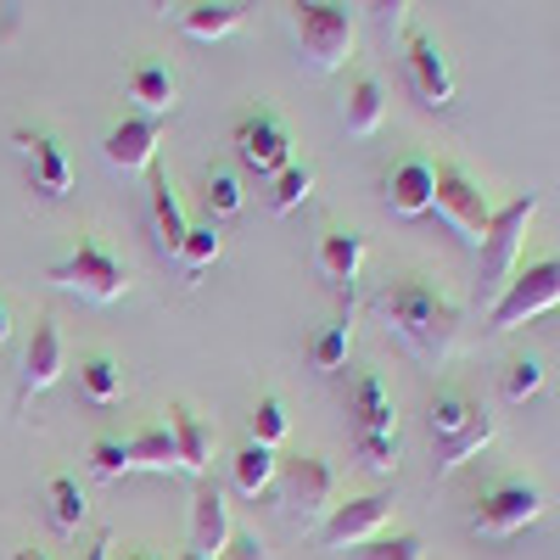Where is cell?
Masks as SVG:
<instances>
[{
    "instance_id": "cell-1",
    "label": "cell",
    "mask_w": 560,
    "mask_h": 560,
    "mask_svg": "<svg viewBox=\"0 0 560 560\" xmlns=\"http://www.w3.org/2000/svg\"><path fill=\"white\" fill-rule=\"evenodd\" d=\"M376 314L387 319V331H398L420 359H448L459 342V303L432 287L427 275H404L376 298Z\"/></svg>"
},
{
    "instance_id": "cell-2",
    "label": "cell",
    "mask_w": 560,
    "mask_h": 560,
    "mask_svg": "<svg viewBox=\"0 0 560 560\" xmlns=\"http://www.w3.org/2000/svg\"><path fill=\"white\" fill-rule=\"evenodd\" d=\"M432 438H438V477H454L477 448L493 443V409L465 387H443L432 398Z\"/></svg>"
},
{
    "instance_id": "cell-3",
    "label": "cell",
    "mask_w": 560,
    "mask_h": 560,
    "mask_svg": "<svg viewBox=\"0 0 560 560\" xmlns=\"http://www.w3.org/2000/svg\"><path fill=\"white\" fill-rule=\"evenodd\" d=\"M292 34H298V51L314 73H337L353 51V12L337 7V0H298Z\"/></svg>"
},
{
    "instance_id": "cell-4",
    "label": "cell",
    "mask_w": 560,
    "mask_h": 560,
    "mask_svg": "<svg viewBox=\"0 0 560 560\" xmlns=\"http://www.w3.org/2000/svg\"><path fill=\"white\" fill-rule=\"evenodd\" d=\"M45 280H57L62 292H79V298H90V303H118V298L129 292V269H124L96 236H79V247H73L62 264L45 269Z\"/></svg>"
},
{
    "instance_id": "cell-5",
    "label": "cell",
    "mask_w": 560,
    "mask_h": 560,
    "mask_svg": "<svg viewBox=\"0 0 560 560\" xmlns=\"http://www.w3.org/2000/svg\"><path fill=\"white\" fill-rule=\"evenodd\" d=\"M555 303H560V253L510 275V287L488 308V331H516V325H527L533 314H544Z\"/></svg>"
},
{
    "instance_id": "cell-6",
    "label": "cell",
    "mask_w": 560,
    "mask_h": 560,
    "mask_svg": "<svg viewBox=\"0 0 560 560\" xmlns=\"http://www.w3.org/2000/svg\"><path fill=\"white\" fill-rule=\"evenodd\" d=\"M275 482H280V504H287V516L303 522V527L325 522L337 510V471H331V459H319V454L287 459L275 471Z\"/></svg>"
},
{
    "instance_id": "cell-7",
    "label": "cell",
    "mask_w": 560,
    "mask_h": 560,
    "mask_svg": "<svg viewBox=\"0 0 560 560\" xmlns=\"http://www.w3.org/2000/svg\"><path fill=\"white\" fill-rule=\"evenodd\" d=\"M533 213H538V191L493 208V224H488V236H482V275H488L493 292H504L510 275H516V258H522V242H527Z\"/></svg>"
},
{
    "instance_id": "cell-8",
    "label": "cell",
    "mask_w": 560,
    "mask_h": 560,
    "mask_svg": "<svg viewBox=\"0 0 560 560\" xmlns=\"http://www.w3.org/2000/svg\"><path fill=\"white\" fill-rule=\"evenodd\" d=\"M432 179H438V191H432V208L459 230L471 247H482V236H488V224H493V208H488V197H482V185L465 174V168H454V163H438L432 168Z\"/></svg>"
},
{
    "instance_id": "cell-9",
    "label": "cell",
    "mask_w": 560,
    "mask_h": 560,
    "mask_svg": "<svg viewBox=\"0 0 560 560\" xmlns=\"http://www.w3.org/2000/svg\"><path fill=\"white\" fill-rule=\"evenodd\" d=\"M544 510H549L544 488H533V482H493V488L477 499V510H471V527H477L482 538H510V533L533 527Z\"/></svg>"
},
{
    "instance_id": "cell-10",
    "label": "cell",
    "mask_w": 560,
    "mask_h": 560,
    "mask_svg": "<svg viewBox=\"0 0 560 560\" xmlns=\"http://www.w3.org/2000/svg\"><path fill=\"white\" fill-rule=\"evenodd\" d=\"M236 158L253 168V174H280V168H292V135L287 124H280L275 113H242L236 118Z\"/></svg>"
},
{
    "instance_id": "cell-11",
    "label": "cell",
    "mask_w": 560,
    "mask_h": 560,
    "mask_svg": "<svg viewBox=\"0 0 560 560\" xmlns=\"http://www.w3.org/2000/svg\"><path fill=\"white\" fill-rule=\"evenodd\" d=\"M387 516H393V499H382V493L348 499V504H337L331 516L319 522V544H325V549H342V544L359 549V544H370V538H382Z\"/></svg>"
},
{
    "instance_id": "cell-12",
    "label": "cell",
    "mask_w": 560,
    "mask_h": 560,
    "mask_svg": "<svg viewBox=\"0 0 560 560\" xmlns=\"http://www.w3.org/2000/svg\"><path fill=\"white\" fill-rule=\"evenodd\" d=\"M102 158L118 168V174H135V168H152L158 163V118H124L102 135Z\"/></svg>"
},
{
    "instance_id": "cell-13",
    "label": "cell",
    "mask_w": 560,
    "mask_h": 560,
    "mask_svg": "<svg viewBox=\"0 0 560 560\" xmlns=\"http://www.w3.org/2000/svg\"><path fill=\"white\" fill-rule=\"evenodd\" d=\"M409 84L427 107H448L454 102V73H448V57L443 45L427 39V34H409Z\"/></svg>"
},
{
    "instance_id": "cell-14",
    "label": "cell",
    "mask_w": 560,
    "mask_h": 560,
    "mask_svg": "<svg viewBox=\"0 0 560 560\" xmlns=\"http://www.w3.org/2000/svg\"><path fill=\"white\" fill-rule=\"evenodd\" d=\"M62 364H68L62 331H57V319L45 314V319L34 325L28 348H23V398H28V393H45V387H51V382L62 376Z\"/></svg>"
},
{
    "instance_id": "cell-15",
    "label": "cell",
    "mask_w": 560,
    "mask_h": 560,
    "mask_svg": "<svg viewBox=\"0 0 560 560\" xmlns=\"http://www.w3.org/2000/svg\"><path fill=\"white\" fill-rule=\"evenodd\" d=\"M432 191H438V179H432V163H427V158L393 163V174H387V208H393L398 219L432 213Z\"/></svg>"
},
{
    "instance_id": "cell-16",
    "label": "cell",
    "mask_w": 560,
    "mask_h": 560,
    "mask_svg": "<svg viewBox=\"0 0 560 560\" xmlns=\"http://www.w3.org/2000/svg\"><path fill=\"white\" fill-rule=\"evenodd\" d=\"M230 504H224V493L213 488V482H202L197 488V504H191V549L197 555H208V560H219V549H230Z\"/></svg>"
},
{
    "instance_id": "cell-17",
    "label": "cell",
    "mask_w": 560,
    "mask_h": 560,
    "mask_svg": "<svg viewBox=\"0 0 560 560\" xmlns=\"http://www.w3.org/2000/svg\"><path fill=\"white\" fill-rule=\"evenodd\" d=\"M168 438H174V454H179V471L202 477L208 471V454H213V427L191 409V404H174L168 409Z\"/></svg>"
},
{
    "instance_id": "cell-18",
    "label": "cell",
    "mask_w": 560,
    "mask_h": 560,
    "mask_svg": "<svg viewBox=\"0 0 560 560\" xmlns=\"http://www.w3.org/2000/svg\"><path fill=\"white\" fill-rule=\"evenodd\" d=\"M18 147H23V158H28V168H34V185L45 197H68V185H73V168H68V158H62V147L51 135H28V129H18Z\"/></svg>"
},
{
    "instance_id": "cell-19",
    "label": "cell",
    "mask_w": 560,
    "mask_h": 560,
    "mask_svg": "<svg viewBox=\"0 0 560 560\" xmlns=\"http://www.w3.org/2000/svg\"><path fill=\"white\" fill-rule=\"evenodd\" d=\"M348 415L359 420V432H398L393 398H387V387H382V376H376V370H359V376H353Z\"/></svg>"
},
{
    "instance_id": "cell-20",
    "label": "cell",
    "mask_w": 560,
    "mask_h": 560,
    "mask_svg": "<svg viewBox=\"0 0 560 560\" xmlns=\"http://www.w3.org/2000/svg\"><path fill=\"white\" fill-rule=\"evenodd\" d=\"M174 96H179L174 68H163V62H140V68L129 73V102L140 107V118H168V113H174Z\"/></svg>"
},
{
    "instance_id": "cell-21",
    "label": "cell",
    "mask_w": 560,
    "mask_h": 560,
    "mask_svg": "<svg viewBox=\"0 0 560 560\" xmlns=\"http://www.w3.org/2000/svg\"><path fill=\"white\" fill-rule=\"evenodd\" d=\"M314 264H319V275L331 280V287H353L359 269H364V236L359 230H331V236L319 242Z\"/></svg>"
},
{
    "instance_id": "cell-22",
    "label": "cell",
    "mask_w": 560,
    "mask_h": 560,
    "mask_svg": "<svg viewBox=\"0 0 560 560\" xmlns=\"http://www.w3.org/2000/svg\"><path fill=\"white\" fill-rule=\"evenodd\" d=\"M382 113H387V90L376 73H353L348 84V102H342V124L348 135H376L382 129Z\"/></svg>"
},
{
    "instance_id": "cell-23",
    "label": "cell",
    "mask_w": 560,
    "mask_h": 560,
    "mask_svg": "<svg viewBox=\"0 0 560 560\" xmlns=\"http://www.w3.org/2000/svg\"><path fill=\"white\" fill-rule=\"evenodd\" d=\"M247 23V7H230V0H202V7H185L179 12V28L191 39H224Z\"/></svg>"
},
{
    "instance_id": "cell-24",
    "label": "cell",
    "mask_w": 560,
    "mask_h": 560,
    "mask_svg": "<svg viewBox=\"0 0 560 560\" xmlns=\"http://www.w3.org/2000/svg\"><path fill=\"white\" fill-rule=\"evenodd\" d=\"M152 224H158L163 253H179V242H185V213H179V197H174L168 168H158V163H152Z\"/></svg>"
},
{
    "instance_id": "cell-25",
    "label": "cell",
    "mask_w": 560,
    "mask_h": 560,
    "mask_svg": "<svg viewBox=\"0 0 560 560\" xmlns=\"http://www.w3.org/2000/svg\"><path fill=\"white\" fill-rule=\"evenodd\" d=\"M124 448H129V471H179V454H174L168 427H147V432H135Z\"/></svg>"
},
{
    "instance_id": "cell-26",
    "label": "cell",
    "mask_w": 560,
    "mask_h": 560,
    "mask_svg": "<svg viewBox=\"0 0 560 560\" xmlns=\"http://www.w3.org/2000/svg\"><path fill=\"white\" fill-rule=\"evenodd\" d=\"M275 448H264V443H247V448H236V459H230V477H236V493H264L269 482H275Z\"/></svg>"
},
{
    "instance_id": "cell-27",
    "label": "cell",
    "mask_w": 560,
    "mask_h": 560,
    "mask_svg": "<svg viewBox=\"0 0 560 560\" xmlns=\"http://www.w3.org/2000/svg\"><path fill=\"white\" fill-rule=\"evenodd\" d=\"M79 387H84V398L90 404H118V393H124V370L107 359V353H90L84 364H79Z\"/></svg>"
},
{
    "instance_id": "cell-28",
    "label": "cell",
    "mask_w": 560,
    "mask_h": 560,
    "mask_svg": "<svg viewBox=\"0 0 560 560\" xmlns=\"http://www.w3.org/2000/svg\"><path fill=\"white\" fill-rule=\"evenodd\" d=\"M219 247H224V236H219V224L208 219V224H185V242H179V269L185 275H202L213 258H219Z\"/></svg>"
},
{
    "instance_id": "cell-29",
    "label": "cell",
    "mask_w": 560,
    "mask_h": 560,
    "mask_svg": "<svg viewBox=\"0 0 560 560\" xmlns=\"http://www.w3.org/2000/svg\"><path fill=\"white\" fill-rule=\"evenodd\" d=\"M45 499H51V522L62 533H79V522L90 516V504H84V488L73 477H51V488H45Z\"/></svg>"
},
{
    "instance_id": "cell-30",
    "label": "cell",
    "mask_w": 560,
    "mask_h": 560,
    "mask_svg": "<svg viewBox=\"0 0 560 560\" xmlns=\"http://www.w3.org/2000/svg\"><path fill=\"white\" fill-rule=\"evenodd\" d=\"M348 348H353V319L342 314L337 325H325V331L314 337V348H308V364H314V370H342Z\"/></svg>"
},
{
    "instance_id": "cell-31",
    "label": "cell",
    "mask_w": 560,
    "mask_h": 560,
    "mask_svg": "<svg viewBox=\"0 0 560 560\" xmlns=\"http://www.w3.org/2000/svg\"><path fill=\"white\" fill-rule=\"evenodd\" d=\"M308 191H314V168H308V163H292V168H280V174H275L269 208H275V213H292L298 202H308Z\"/></svg>"
},
{
    "instance_id": "cell-32",
    "label": "cell",
    "mask_w": 560,
    "mask_h": 560,
    "mask_svg": "<svg viewBox=\"0 0 560 560\" xmlns=\"http://www.w3.org/2000/svg\"><path fill=\"white\" fill-rule=\"evenodd\" d=\"M538 387H544V359L538 353H516L504 364V398L510 404H527Z\"/></svg>"
},
{
    "instance_id": "cell-33",
    "label": "cell",
    "mask_w": 560,
    "mask_h": 560,
    "mask_svg": "<svg viewBox=\"0 0 560 560\" xmlns=\"http://www.w3.org/2000/svg\"><path fill=\"white\" fill-rule=\"evenodd\" d=\"M287 432H292L287 404H280L275 393H269V398H258V409H253V443L275 448V443H287Z\"/></svg>"
},
{
    "instance_id": "cell-34",
    "label": "cell",
    "mask_w": 560,
    "mask_h": 560,
    "mask_svg": "<svg viewBox=\"0 0 560 560\" xmlns=\"http://www.w3.org/2000/svg\"><path fill=\"white\" fill-rule=\"evenodd\" d=\"M353 560H427V549H420L415 533H387V538H370L353 549Z\"/></svg>"
},
{
    "instance_id": "cell-35",
    "label": "cell",
    "mask_w": 560,
    "mask_h": 560,
    "mask_svg": "<svg viewBox=\"0 0 560 560\" xmlns=\"http://www.w3.org/2000/svg\"><path fill=\"white\" fill-rule=\"evenodd\" d=\"M242 202H247L242 179L230 174V168H213V174H208V208H213V213H242Z\"/></svg>"
},
{
    "instance_id": "cell-36",
    "label": "cell",
    "mask_w": 560,
    "mask_h": 560,
    "mask_svg": "<svg viewBox=\"0 0 560 560\" xmlns=\"http://www.w3.org/2000/svg\"><path fill=\"white\" fill-rule=\"evenodd\" d=\"M90 471L107 477V482H118V477L129 471V448H124L118 438H96V443H90Z\"/></svg>"
},
{
    "instance_id": "cell-37",
    "label": "cell",
    "mask_w": 560,
    "mask_h": 560,
    "mask_svg": "<svg viewBox=\"0 0 560 560\" xmlns=\"http://www.w3.org/2000/svg\"><path fill=\"white\" fill-rule=\"evenodd\" d=\"M359 459L370 471H393L398 465V432H359Z\"/></svg>"
},
{
    "instance_id": "cell-38",
    "label": "cell",
    "mask_w": 560,
    "mask_h": 560,
    "mask_svg": "<svg viewBox=\"0 0 560 560\" xmlns=\"http://www.w3.org/2000/svg\"><path fill=\"white\" fill-rule=\"evenodd\" d=\"M230 549H236V560H264L258 533H230Z\"/></svg>"
},
{
    "instance_id": "cell-39",
    "label": "cell",
    "mask_w": 560,
    "mask_h": 560,
    "mask_svg": "<svg viewBox=\"0 0 560 560\" xmlns=\"http://www.w3.org/2000/svg\"><path fill=\"white\" fill-rule=\"evenodd\" d=\"M84 560H113V533H96V544L84 549Z\"/></svg>"
},
{
    "instance_id": "cell-40",
    "label": "cell",
    "mask_w": 560,
    "mask_h": 560,
    "mask_svg": "<svg viewBox=\"0 0 560 560\" xmlns=\"http://www.w3.org/2000/svg\"><path fill=\"white\" fill-rule=\"evenodd\" d=\"M7 337H12V314H7V303H0V348H7Z\"/></svg>"
},
{
    "instance_id": "cell-41",
    "label": "cell",
    "mask_w": 560,
    "mask_h": 560,
    "mask_svg": "<svg viewBox=\"0 0 560 560\" xmlns=\"http://www.w3.org/2000/svg\"><path fill=\"white\" fill-rule=\"evenodd\" d=\"M18 560H45V555L39 549H18Z\"/></svg>"
},
{
    "instance_id": "cell-42",
    "label": "cell",
    "mask_w": 560,
    "mask_h": 560,
    "mask_svg": "<svg viewBox=\"0 0 560 560\" xmlns=\"http://www.w3.org/2000/svg\"><path fill=\"white\" fill-rule=\"evenodd\" d=\"M179 560H208V555H197V549H185V555H179Z\"/></svg>"
},
{
    "instance_id": "cell-43",
    "label": "cell",
    "mask_w": 560,
    "mask_h": 560,
    "mask_svg": "<svg viewBox=\"0 0 560 560\" xmlns=\"http://www.w3.org/2000/svg\"><path fill=\"white\" fill-rule=\"evenodd\" d=\"M129 560H152V555H129Z\"/></svg>"
}]
</instances>
